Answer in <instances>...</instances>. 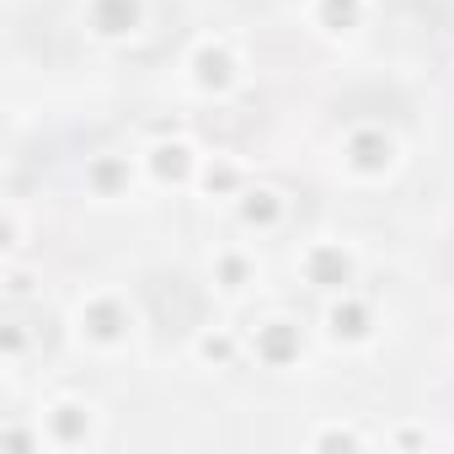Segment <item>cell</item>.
Segmentation results:
<instances>
[{"label": "cell", "instance_id": "obj_1", "mask_svg": "<svg viewBox=\"0 0 454 454\" xmlns=\"http://www.w3.org/2000/svg\"><path fill=\"white\" fill-rule=\"evenodd\" d=\"M380 38L395 54H427L449 38V12L443 0H390L380 17Z\"/></svg>", "mask_w": 454, "mask_h": 454}, {"label": "cell", "instance_id": "obj_2", "mask_svg": "<svg viewBox=\"0 0 454 454\" xmlns=\"http://www.w3.org/2000/svg\"><path fill=\"white\" fill-rule=\"evenodd\" d=\"M145 300H150V310H155V321H160L166 332H187L192 316H198V294H192L182 278H155V284L145 289Z\"/></svg>", "mask_w": 454, "mask_h": 454}]
</instances>
